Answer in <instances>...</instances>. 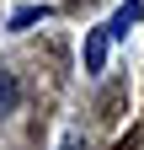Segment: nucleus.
Wrapping results in <instances>:
<instances>
[{"label":"nucleus","mask_w":144,"mask_h":150,"mask_svg":"<svg viewBox=\"0 0 144 150\" xmlns=\"http://www.w3.org/2000/svg\"><path fill=\"white\" fill-rule=\"evenodd\" d=\"M139 16H144V0H123V6L112 11V22H107V32H112V38H128Z\"/></svg>","instance_id":"2"},{"label":"nucleus","mask_w":144,"mask_h":150,"mask_svg":"<svg viewBox=\"0 0 144 150\" xmlns=\"http://www.w3.org/2000/svg\"><path fill=\"white\" fill-rule=\"evenodd\" d=\"M43 16H53V6H22V11L11 16V32H27L32 22H43Z\"/></svg>","instance_id":"4"},{"label":"nucleus","mask_w":144,"mask_h":150,"mask_svg":"<svg viewBox=\"0 0 144 150\" xmlns=\"http://www.w3.org/2000/svg\"><path fill=\"white\" fill-rule=\"evenodd\" d=\"M16 102H22V86H16L11 70H0V118H6V112H16Z\"/></svg>","instance_id":"3"},{"label":"nucleus","mask_w":144,"mask_h":150,"mask_svg":"<svg viewBox=\"0 0 144 150\" xmlns=\"http://www.w3.org/2000/svg\"><path fill=\"white\" fill-rule=\"evenodd\" d=\"M107 48H112V32H107V27H91V32H85V48H80L85 75H101L107 70Z\"/></svg>","instance_id":"1"}]
</instances>
